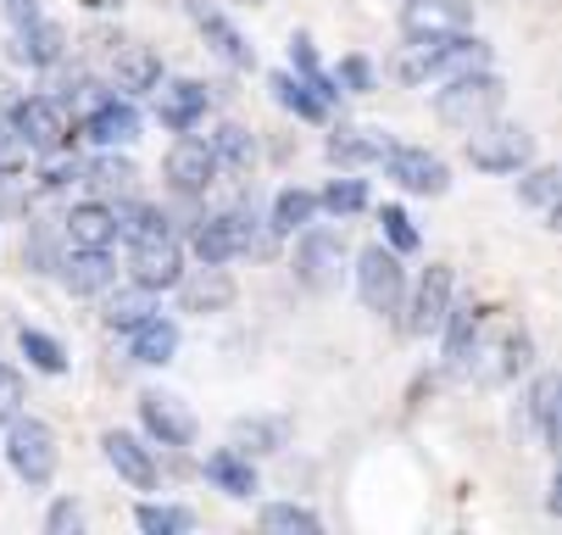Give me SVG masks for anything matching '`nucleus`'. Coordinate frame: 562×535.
<instances>
[{"label": "nucleus", "instance_id": "f257e3e1", "mask_svg": "<svg viewBox=\"0 0 562 535\" xmlns=\"http://www.w3.org/2000/svg\"><path fill=\"white\" fill-rule=\"evenodd\" d=\"M491 62V45L473 40L462 29H446V34H413V45L395 56V73L407 85H424V79H457V73H473Z\"/></svg>", "mask_w": 562, "mask_h": 535}, {"label": "nucleus", "instance_id": "f03ea898", "mask_svg": "<svg viewBox=\"0 0 562 535\" xmlns=\"http://www.w3.org/2000/svg\"><path fill=\"white\" fill-rule=\"evenodd\" d=\"M502 101H507V85L496 79V73L473 67V73H457V79H446V90L435 96V112H440V123H451V129L468 134L473 123L496 118Z\"/></svg>", "mask_w": 562, "mask_h": 535}, {"label": "nucleus", "instance_id": "7ed1b4c3", "mask_svg": "<svg viewBox=\"0 0 562 535\" xmlns=\"http://www.w3.org/2000/svg\"><path fill=\"white\" fill-rule=\"evenodd\" d=\"M535 157V134L524 123H473L468 129V163L473 168H485V174H518L524 163Z\"/></svg>", "mask_w": 562, "mask_h": 535}, {"label": "nucleus", "instance_id": "20e7f679", "mask_svg": "<svg viewBox=\"0 0 562 535\" xmlns=\"http://www.w3.org/2000/svg\"><path fill=\"white\" fill-rule=\"evenodd\" d=\"M340 274H346V235L329 223H306L301 246H295V279L324 296V290L340 285Z\"/></svg>", "mask_w": 562, "mask_h": 535}, {"label": "nucleus", "instance_id": "39448f33", "mask_svg": "<svg viewBox=\"0 0 562 535\" xmlns=\"http://www.w3.org/2000/svg\"><path fill=\"white\" fill-rule=\"evenodd\" d=\"M7 464H12V475L23 486H50V475H56V435H50V424L18 413L7 424Z\"/></svg>", "mask_w": 562, "mask_h": 535}, {"label": "nucleus", "instance_id": "423d86ee", "mask_svg": "<svg viewBox=\"0 0 562 535\" xmlns=\"http://www.w3.org/2000/svg\"><path fill=\"white\" fill-rule=\"evenodd\" d=\"M357 296L368 313H395L401 296H407V268H401V257L390 246H368L357 257Z\"/></svg>", "mask_w": 562, "mask_h": 535}, {"label": "nucleus", "instance_id": "0eeeda50", "mask_svg": "<svg viewBox=\"0 0 562 535\" xmlns=\"http://www.w3.org/2000/svg\"><path fill=\"white\" fill-rule=\"evenodd\" d=\"M7 123L18 129V140H23L29 151H40V157L67 145V107H61L56 96H23V101H12Z\"/></svg>", "mask_w": 562, "mask_h": 535}, {"label": "nucleus", "instance_id": "6e6552de", "mask_svg": "<svg viewBox=\"0 0 562 535\" xmlns=\"http://www.w3.org/2000/svg\"><path fill=\"white\" fill-rule=\"evenodd\" d=\"M379 163H384V174H390L401 190H413V196H446V190H451L446 163H440V157H429L424 145H390Z\"/></svg>", "mask_w": 562, "mask_h": 535}, {"label": "nucleus", "instance_id": "1a4fd4ad", "mask_svg": "<svg viewBox=\"0 0 562 535\" xmlns=\"http://www.w3.org/2000/svg\"><path fill=\"white\" fill-rule=\"evenodd\" d=\"M139 424H145L150 441H162V446H190L195 441V413L173 391H145L139 397Z\"/></svg>", "mask_w": 562, "mask_h": 535}, {"label": "nucleus", "instance_id": "9d476101", "mask_svg": "<svg viewBox=\"0 0 562 535\" xmlns=\"http://www.w3.org/2000/svg\"><path fill=\"white\" fill-rule=\"evenodd\" d=\"M162 174H168V185H173L179 196H201L223 168H217V157H212V145H206V140H179V145L168 151Z\"/></svg>", "mask_w": 562, "mask_h": 535}, {"label": "nucleus", "instance_id": "9b49d317", "mask_svg": "<svg viewBox=\"0 0 562 535\" xmlns=\"http://www.w3.org/2000/svg\"><path fill=\"white\" fill-rule=\"evenodd\" d=\"M156 123L173 129V134H190L201 118H206V85L195 79H173V85H156Z\"/></svg>", "mask_w": 562, "mask_h": 535}, {"label": "nucleus", "instance_id": "f8f14e48", "mask_svg": "<svg viewBox=\"0 0 562 535\" xmlns=\"http://www.w3.org/2000/svg\"><path fill=\"white\" fill-rule=\"evenodd\" d=\"M112 279H117V263L106 246H72L61 257V285L72 296H101V290H112Z\"/></svg>", "mask_w": 562, "mask_h": 535}, {"label": "nucleus", "instance_id": "ddd939ff", "mask_svg": "<svg viewBox=\"0 0 562 535\" xmlns=\"http://www.w3.org/2000/svg\"><path fill=\"white\" fill-rule=\"evenodd\" d=\"M446 308H451V268L429 263V268H424V279H418V290H413L407 330H413V335H435V330H440V319H446Z\"/></svg>", "mask_w": 562, "mask_h": 535}, {"label": "nucleus", "instance_id": "4468645a", "mask_svg": "<svg viewBox=\"0 0 562 535\" xmlns=\"http://www.w3.org/2000/svg\"><path fill=\"white\" fill-rule=\"evenodd\" d=\"M128 274H134V285H145V290H173V285L184 279V252H179V241L168 235V241L134 246Z\"/></svg>", "mask_w": 562, "mask_h": 535}, {"label": "nucleus", "instance_id": "2eb2a0df", "mask_svg": "<svg viewBox=\"0 0 562 535\" xmlns=\"http://www.w3.org/2000/svg\"><path fill=\"white\" fill-rule=\"evenodd\" d=\"M156 85H162V56H156L150 45H117V56H112V90L117 96H150Z\"/></svg>", "mask_w": 562, "mask_h": 535}, {"label": "nucleus", "instance_id": "dca6fc26", "mask_svg": "<svg viewBox=\"0 0 562 535\" xmlns=\"http://www.w3.org/2000/svg\"><path fill=\"white\" fill-rule=\"evenodd\" d=\"M190 18H195V29L206 34V45H212L228 67H257V45H246V34H239L223 12H212L206 0H190Z\"/></svg>", "mask_w": 562, "mask_h": 535}, {"label": "nucleus", "instance_id": "f3484780", "mask_svg": "<svg viewBox=\"0 0 562 535\" xmlns=\"http://www.w3.org/2000/svg\"><path fill=\"white\" fill-rule=\"evenodd\" d=\"M101 452H106V464L134 486V491H150L156 486V464H150V446H139L134 435H123V430H106L101 435Z\"/></svg>", "mask_w": 562, "mask_h": 535}, {"label": "nucleus", "instance_id": "a211bd4d", "mask_svg": "<svg viewBox=\"0 0 562 535\" xmlns=\"http://www.w3.org/2000/svg\"><path fill=\"white\" fill-rule=\"evenodd\" d=\"M61 235H67V246H112L117 241V218L101 201H78L61 218Z\"/></svg>", "mask_w": 562, "mask_h": 535}, {"label": "nucleus", "instance_id": "6ab92c4d", "mask_svg": "<svg viewBox=\"0 0 562 535\" xmlns=\"http://www.w3.org/2000/svg\"><path fill=\"white\" fill-rule=\"evenodd\" d=\"M479 324H485V313H479L473 301H451V308H446L440 335H446V363L451 368H468V357L479 346Z\"/></svg>", "mask_w": 562, "mask_h": 535}, {"label": "nucleus", "instance_id": "aec40b11", "mask_svg": "<svg viewBox=\"0 0 562 535\" xmlns=\"http://www.w3.org/2000/svg\"><path fill=\"white\" fill-rule=\"evenodd\" d=\"M128 335H134L128 352H134V363H145V368H162V363H173V352H179V324L162 319V313H150V319L134 324Z\"/></svg>", "mask_w": 562, "mask_h": 535}, {"label": "nucleus", "instance_id": "412c9836", "mask_svg": "<svg viewBox=\"0 0 562 535\" xmlns=\"http://www.w3.org/2000/svg\"><path fill=\"white\" fill-rule=\"evenodd\" d=\"M85 129H90L95 145H134V140H139V112H134L128 96H112V101H101V107L90 112Z\"/></svg>", "mask_w": 562, "mask_h": 535}, {"label": "nucleus", "instance_id": "4be33fe9", "mask_svg": "<svg viewBox=\"0 0 562 535\" xmlns=\"http://www.w3.org/2000/svg\"><path fill=\"white\" fill-rule=\"evenodd\" d=\"M112 218H117V235L128 246H150V241H168L173 235L168 212L150 207V201H123V207H112Z\"/></svg>", "mask_w": 562, "mask_h": 535}, {"label": "nucleus", "instance_id": "5701e85b", "mask_svg": "<svg viewBox=\"0 0 562 535\" xmlns=\"http://www.w3.org/2000/svg\"><path fill=\"white\" fill-rule=\"evenodd\" d=\"M61 51H67V34L56 23H45V18L18 29V40H12V62H23V67H56Z\"/></svg>", "mask_w": 562, "mask_h": 535}, {"label": "nucleus", "instance_id": "b1692460", "mask_svg": "<svg viewBox=\"0 0 562 535\" xmlns=\"http://www.w3.org/2000/svg\"><path fill=\"white\" fill-rule=\"evenodd\" d=\"M384 151H390V134H379V129H335L329 134V163H340V168L379 163Z\"/></svg>", "mask_w": 562, "mask_h": 535}, {"label": "nucleus", "instance_id": "393cba45", "mask_svg": "<svg viewBox=\"0 0 562 535\" xmlns=\"http://www.w3.org/2000/svg\"><path fill=\"white\" fill-rule=\"evenodd\" d=\"M173 290L184 301V313H223L228 301H234V279L223 268H206L201 279H179Z\"/></svg>", "mask_w": 562, "mask_h": 535}, {"label": "nucleus", "instance_id": "a878e982", "mask_svg": "<svg viewBox=\"0 0 562 535\" xmlns=\"http://www.w3.org/2000/svg\"><path fill=\"white\" fill-rule=\"evenodd\" d=\"M206 480H212L223 497H251V491H257V469H251V457H246V452H234V446H223V452H212V457H206Z\"/></svg>", "mask_w": 562, "mask_h": 535}, {"label": "nucleus", "instance_id": "bb28decb", "mask_svg": "<svg viewBox=\"0 0 562 535\" xmlns=\"http://www.w3.org/2000/svg\"><path fill=\"white\" fill-rule=\"evenodd\" d=\"M468 0H407V34H446L468 29Z\"/></svg>", "mask_w": 562, "mask_h": 535}, {"label": "nucleus", "instance_id": "cd10ccee", "mask_svg": "<svg viewBox=\"0 0 562 535\" xmlns=\"http://www.w3.org/2000/svg\"><path fill=\"white\" fill-rule=\"evenodd\" d=\"M268 90H273V101H279L284 112H295L301 123H324V118H329V101L317 96L306 79H295V73H273Z\"/></svg>", "mask_w": 562, "mask_h": 535}, {"label": "nucleus", "instance_id": "c85d7f7f", "mask_svg": "<svg viewBox=\"0 0 562 535\" xmlns=\"http://www.w3.org/2000/svg\"><path fill=\"white\" fill-rule=\"evenodd\" d=\"M284 441H290V424L284 419H234V430H228V446L246 452V457L279 452Z\"/></svg>", "mask_w": 562, "mask_h": 535}, {"label": "nucleus", "instance_id": "c756f323", "mask_svg": "<svg viewBox=\"0 0 562 535\" xmlns=\"http://www.w3.org/2000/svg\"><path fill=\"white\" fill-rule=\"evenodd\" d=\"M206 145H212L217 168H228V174H239V179H246V174L257 168V140H251L246 129H239V123H223Z\"/></svg>", "mask_w": 562, "mask_h": 535}, {"label": "nucleus", "instance_id": "7c9ffc66", "mask_svg": "<svg viewBox=\"0 0 562 535\" xmlns=\"http://www.w3.org/2000/svg\"><path fill=\"white\" fill-rule=\"evenodd\" d=\"M150 313H156V290H145V285H134V290H117V296H106V308H101L106 330H134V324H145Z\"/></svg>", "mask_w": 562, "mask_h": 535}, {"label": "nucleus", "instance_id": "2f4dec72", "mask_svg": "<svg viewBox=\"0 0 562 535\" xmlns=\"http://www.w3.org/2000/svg\"><path fill=\"white\" fill-rule=\"evenodd\" d=\"M557 374H540L535 391H529V413H535V430H540V446L551 452L557 446Z\"/></svg>", "mask_w": 562, "mask_h": 535}, {"label": "nucleus", "instance_id": "473e14b6", "mask_svg": "<svg viewBox=\"0 0 562 535\" xmlns=\"http://www.w3.org/2000/svg\"><path fill=\"white\" fill-rule=\"evenodd\" d=\"M262 530H273V535H317L324 524H317V513L301 508V502H268L262 508Z\"/></svg>", "mask_w": 562, "mask_h": 535}, {"label": "nucleus", "instance_id": "72a5a7b5", "mask_svg": "<svg viewBox=\"0 0 562 535\" xmlns=\"http://www.w3.org/2000/svg\"><path fill=\"white\" fill-rule=\"evenodd\" d=\"M18 346H23V357H29V368H40V374H67V352H61V341H50L45 330H18Z\"/></svg>", "mask_w": 562, "mask_h": 535}, {"label": "nucleus", "instance_id": "f704fd0d", "mask_svg": "<svg viewBox=\"0 0 562 535\" xmlns=\"http://www.w3.org/2000/svg\"><path fill=\"white\" fill-rule=\"evenodd\" d=\"M317 218V196L312 190H279L273 201V229L279 235H295V229H306Z\"/></svg>", "mask_w": 562, "mask_h": 535}, {"label": "nucleus", "instance_id": "c9c22d12", "mask_svg": "<svg viewBox=\"0 0 562 535\" xmlns=\"http://www.w3.org/2000/svg\"><path fill=\"white\" fill-rule=\"evenodd\" d=\"M134 519H139V530H150V535H184V530H195V513H190V508H173V502H145Z\"/></svg>", "mask_w": 562, "mask_h": 535}, {"label": "nucleus", "instance_id": "e433bc0d", "mask_svg": "<svg viewBox=\"0 0 562 535\" xmlns=\"http://www.w3.org/2000/svg\"><path fill=\"white\" fill-rule=\"evenodd\" d=\"M317 207L335 212V218H351V212L368 207V185H362V179H335L324 196H317Z\"/></svg>", "mask_w": 562, "mask_h": 535}, {"label": "nucleus", "instance_id": "4c0bfd02", "mask_svg": "<svg viewBox=\"0 0 562 535\" xmlns=\"http://www.w3.org/2000/svg\"><path fill=\"white\" fill-rule=\"evenodd\" d=\"M139 174H134V163H123V157H95V163H85V185H95V190H128Z\"/></svg>", "mask_w": 562, "mask_h": 535}, {"label": "nucleus", "instance_id": "58836bf2", "mask_svg": "<svg viewBox=\"0 0 562 535\" xmlns=\"http://www.w3.org/2000/svg\"><path fill=\"white\" fill-rule=\"evenodd\" d=\"M379 229H384V241H390V252H395V257L418 252V229H413V218L401 212V207H379Z\"/></svg>", "mask_w": 562, "mask_h": 535}, {"label": "nucleus", "instance_id": "ea45409f", "mask_svg": "<svg viewBox=\"0 0 562 535\" xmlns=\"http://www.w3.org/2000/svg\"><path fill=\"white\" fill-rule=\"evenodd\" d=\"M78 179H85V163L67 157V151H45V168H40V185H45V190H67V185H78Z\"/></svg>", "mask_w": 562, "mask_h": 535}, {"label": "nucleus", "instance_id": "a19ab883", "mask_svg": "<svg viewBox=\"0 0 562 535\" xmlns=\"http://www.w3.org/2000/svg\"><path fill=\"white\" fill-rule=\"evenodd\" d=\"M335 85H346L351 96H373V62L368 56H346L340 73H335Z\"/></svg>", "mask_w": 562, "mask_h": 535}, {"label": "nucleus", "instance_id": "79ce46f5", "mask_svg": "<svg viewBox=\"0 0 562 535\" xmlns=\"http://www.w3.org/2000/svg\"><path fill=\"white\" fill-rule=\"evenodd\" d=\"M23 413V374L0 363V424H12Z\"/></svg>", "mask_w": 562, "mask_h": 535}, {"label": "nucleus", "instance_id": "37998d69", "mask_svg": "<svg viewBox=\"0 0 562 535\" xmlns=\"http://www.w3.org/2000/svg\"><path fill=\"white\" fill-rule=\"evenodd\" d=\"M518 201H529V207H546V212H551V201H557V174H551V168H535V174L518 185Z\"/></svg>", "mask_w": 562, "mask_h": 535}, {"label": "nucleus", "instance_id": "c03bdc74", "mask_svg": "<svg viewBox=\"0 0 562 535\" xmlns=\"http://www.w3.org/2000/svg\"><path fill=\"white\" fill-rule=\"evenodd\" d=\"M29 163V145L18 140V129L7 123V118H0V179H7V174H18Z\"/></svg>", "mask_w": 562, "mask_h": 535}, {"label": "nucleus", "instance_id": "a18cd8bd", "mask_svg": "<svg viewBox=\"0 0 562 535\" xmlns=\"http://www.w3.org/2000/svg\"><path fill=\"white\" fill-rule=\"evenodd\" d=\"M529 363H535V341H529L524 330H513L507 346H502V374H524Z\"/></svg>", "mask_w": 562, "mask_h": 535}, {"label": "nucleus", "instance_id": "49530a36", "mask_svg": "<svg viewBox=\"0 0 562 535\" xmlns=\"http://www.w3.org/2000/svg\"><path fill=\"white\" fill-rule=\"evenodd\" d=\"M45 524H50V535H78V524H85V513H78V502H56Z\"/></svg>", "mask_w": 562, "mask_h": 535}, {"label": "nucleus", "instance_id": "de8ad7c7", "mask_svg": "<svg viewBox=\"0 0 562 535\" xmlns=\"http://www.w3.org/2000/svg\"><path fill=\"white\" fill-rule=\"evenodd\" d=\"M7 18H12V29H29V23H40L45 12H40V0H7Z\"/></svg>", "mask_w": 562, "mask_h": 535}, {"label": "nucleus", "instance_id": "09e8293b", "mask_svg": "<svg viewBox=\"0 0 562 535\" xmlns=\"http://www.w3.org/2000/svg\"><path fill=\"white\" fill-rule=\"evenodd\" d=\"M85 7H90V12H112V7H117V0H85Z\"/></svg>", "mask_w": 562, "mask_h": 535}]
</instances>
